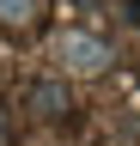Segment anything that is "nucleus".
I'll return each instance as SVG.
<instances>
[{
  "mask_svg": "<svg viewBox=\"0 0 140 146\" xmlns=\"http://www.w3.org/2000/svg\"><path fill=\"white\" fill-rule=\"evenodd\" d=\"M61 61L79 67V73H98V67H104V43H92V36H67V43H61Z\"/></svg>",
  "mask_w": 140,
  "mask_h": 146,
  "instance_id": "f257e3e1",
  "label": "nucleus"
},
{
  "mask_svg": "<svg viewBox=\"0 0 140 146\" xmlns=\"http://www.w3.org/2000/svg\"><path fill=\"white\" fill-rule=\"evenodd\" d=\"M37 12V0H0V18H31Z\"/></svg>",
  "mask_w": 140,
  "mask_h": 146,
  "instance_id": "f03ea898",
  "label": "nucleus"
},
{
  "mask_svg": "<svg viewBox=\"0 0 140 146\" xmlns=\"http://www.w3.org/2000/svg\"><path fill=\"white\" fill-rule=\"evenodd\" d=\"M37 104L43 110H61V85H37Z\"/></svg>",
  "mask_w": 140,
  "mask_h": 146,
  "instance_id": "7ed1b4c3",
  "label": "nucleus"
}]
</instances>
